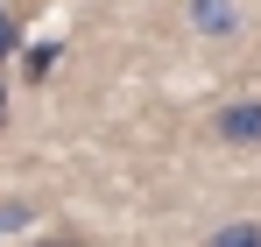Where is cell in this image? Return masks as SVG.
Returning <instances> with one entry per match:
<instances>
[{
    "label": "cell",
    "mask_w": 261,
    "mask_h": 247,
    "mask_svg": "<svg viewBox=\"0 0 261 247\" xmlns=\"http://www.w3.org/2000/svg\"><path fill=\"white\" fill-rule=\"evenodd\" d=\"M219 134H226L233 149H261V99H233V106L219 113Z\"/></svg>",
    "instance_id": "6da1fadb"
},
{
    "label": "cell",
    "mask_w": 261,
    "mask_h": 247,
    "mask_svg": "<svg viewBox=\"0 0 261 247\" xmlns=\"http://www.w3.org/2000/svg\"><path fill=\"white\" fill-rule=\"evenodd\" d=\"M212 247H261V226H226V233H212Z\"/></svg>",
    "instance_id": "7a4b0ae2"
},
{
    "label": "cell",
    "mask_w": 261,
    "mask_h": 247,
    "mask_svg": "<svg viewBox=\"0 0 261 247\" xmlns=\"http://www.w3.org/2000/svg\"><path fill=\"white\" fill-rule=\"evenodd\" d=\"M7 50H21V29H14V21H7V7H0V57H7Z\"/></svg>",
    "instance_id": "3957f363"
},
{
    "label": "cell",
    "mask_w": 261,
    "mask_h": 247,
    "mask_svg": "<svg viewBox=\"0 0 261 247\" xmlns=\"http://www.w3.org/2000/svg\"><path fill=\"white\" fill-rule=\"evenodd\" d=\"M36 247H85V240H71V233H57V240H36Z\"/></svg>",
    "instance_id": "277c9868"
},
{
    "label": "cell",
    "mask_w": 261,
    "mask_h": 247,
    "mask_svg": "<svg viewBox=\"0 0 261 247\" xmlns=\"http://www.w3.org/2000/svg\"><path fill=\"white\" fill-rule=\"evenodd\" d=\"M0 120H7V92H0Z\"/></svg>",
    "instance_id": "5b68a950"
}]
</instances>
